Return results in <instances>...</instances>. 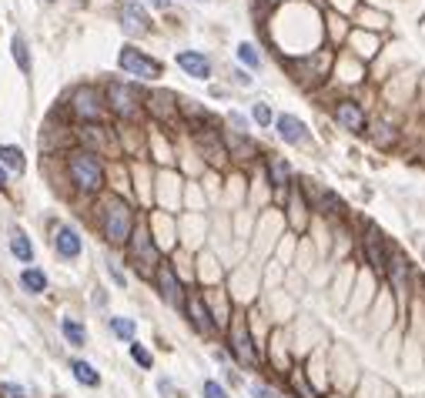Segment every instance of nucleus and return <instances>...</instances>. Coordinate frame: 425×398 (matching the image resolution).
<instances>
[{"instance_id":"58836bf2","label":"nucleus","mask_w":425,"mask_h":398,"mask_svg":"<svg viewBox=\"0 0 425 398\" xmlns=\"http://www.w3.org/2000/svg\"><path fill=\"white\" fill-rule=\"evenodd\" d=\"M221 124H225V128L228 131H241V134H251V121H248V114H241V111H228V114H225V121H221Z\"/></svg>"},{"instance_id":"423d86ee","label":"nucleus","mask_w":425,"mask_h":398,"mask_svg":"<svg viewBox=\"0 0 425 398\" xmlns=\"http://www.w3.org/2000/svg\"><path fill=\"white\" fill-rule=\"evenodd\" d=\"M104 104H107V114L117 117L121 124H138L144 117V90L138 88V80H107Z\"/></svg>"},{"instance_id":"6e6552de","label":"nucleus","mask_w":425,"mask_h":398,"mask_svg":"<svg viewBox=\"0 0 425 398\" xmlns=\"http://www.w3.org/2000/svg\"><path fill=\"white\" fill-rule=\"evenodd\" d=\"M124 255H128V265L138 275H141L144 282H151V275H155V268L164 261V251L157 248V241L151 238V228H148V218L138 221V228H134V234H131V241L124 244Z\"/></svg>"},{"instance_id":"37998d69","label":"nucleus","mask_w":425,"mask_h":398,"mask_svg":"<svg viewBox=\"0 0 425 398\" xmlns=\"http://www.w3.org/2000/svg\"><path fill=\"white\" fill-rule=\"evenodd\" d=\"M107 275H111V278H114V284H117V288H124V284H128V275H124V271L117 268L114 261H111V265H107Z\"/></svg>"},{"instance_id":"20e7f679","label":"nucleus","mask_w":425,"mask_h":398,"mask_svg":"<svg viewBox=\"0 0 425 398\" xmlns=\"http://www.w3.org/2000/svg\"><path fill=\"white\" fill-rule=\"evenodd\" d=\"M285 67V74L292 78V84L301 90H325L332 80V67H335V51L322 44L311 54H298V57H278Z\"/></svg>"},{"instance_id":"bb28decb","label":"nucleus","mask_w":425,"mask_h":398,"mask_svg":"<svg viewBox=\"0 0 425 398\" xmlns=\"http://www.w3.org/2000/svg\"><path fill=\"white\" fill-rule=\"evenodd\" d=\"M234 61L245 71H261L265 67V47L255 44V40H238L234 44Z\"/></svg>"},{"instance_id":"4c0bfd02","label":"nucleus","mask_w":425,"mask_h":398,"mask_svg":"<svg viewBox=\"0 0 425 398\" xmlns=\"http://www.w3.org/2000/svg\"><path fill=\"white\" fill-rule=\"evenodd\" d=\"M131 358H134V365H141L144 372H151V368H155V351H151V348L148 345H141V342H138V338H134V342H131Z\"/></svg>"},{"instance_id":"f3484780","label":"nucleus","mask_w":425,"mask_h":398,"mask_svg":"<svg viewBox=\"0 0 425 398\" xmlns=\"http://www.w3.org/2000/svg\"><path fill=\"white\" fill-rule=\"evenodd\" d=\"M144 114L157 121V128H171L181 121V97L174 90H148L144 94Z\"/></svg>"},{"instance_id":"4be33fe9","label":"nucleus","mask_w":425,"mask_h":398,"mask_svg":"<svg viewBox=\"0 0 425 398\" xmlns=\"http://www.w3.org/2000/svg\"><path fill=\"white\" fill-rule=\"evenodd\" d=\"M51 244H54V255L64 258V261H78L84 255V238L74 224H57L51 234Z\"/></svg>"},{"instance_id":"c756f323","label":"nucleus","mask_w":425,"mask_h":398,"mask_svg":"<svg viewBox=\"0 0 425 398\" xmlns=\"http://www.w3.org/2000/svg\"><path fill=\"white\" fill-rule=\"evenodd\" d=\"M11 255L17 258V261H20V265H34V255H37V251H34V241H30V238H27V231H20V228H13L11 231Z\"/></svg>"},{"instance_id":"5701e85b","label":"nucleus","mask_w":425,"mask_h":398,"mask_svg":"<svg viewBox=\"0 0 425 398\" xmlns=\"http://www.w3.org/2000/svg\"><path fill=\"white\" fill-rule=\"evenodd\" d=\"M322 27H325V44H328L332 51H342L348 34H352V20L342 17V13H335V11H325Z\"/></svg>"},{"instance_id":"79ce46f5","label":"nucleus","mask_w":425,"mask_h":398,"mask_svg":"<svg viewBox=\"0 0 425 398\" xmlns=\"http://www.w3.org/2000/svg\"><path fill=\"white\" fill-rule=\"evenodd\" d=\"M0 398H27V388L17 382H0Z\"/></svg>"},{"instance_id":"ea45409f","label":"nucleus","mask_w":425,"mask_h":398,"mask_svg":"<svg viewBox=\"0 0 425 398\" xmlns=\"http://www.w3.org/2000/svg\"><path fill=\"white\" fill-rule=\"evenodd\" d=\"M201 398H232V392H228V385L218 382V378H205V382H201Z\"/></svg>"},{"instance_id":"2f4dec72","label":"nucleus","mask_w":425,"mask_h":398,"mask_svg":"<svg viewBox=\"0 0 425 398\" xmlns=\"http://www.w3.org/2000/svg\"><path fill=\"white\" fill-rule=\"evenodd\" d=\"M11 57H13V64H17L20 74H30V71H34V57H30V47H27L24 34H13L11 37Z\"/></svg>"},{"instance_id":"dca6fc26","label":"nucleus","mask_w":425,"mask_h":398,"mask_svg":"<svg viewBox=\"0 0 425 398\" xmlns=\"http://www.w3.org/2000/svg\"><path fill=\"white\" fill-rule=\"evenodd\" d=\"M258 171H261V178L268 181L271 191H288L298 178L292 157H285L282 151H265L261 161H258Z\"/></svg>"},{"instance_id":"ddd939ff","label":"nucleus","mask_w":425,"mask_h":398,"mask_svg":"<svg viewBox=\"0 0 425 398\" xmlns=\"http://www.w3.org/2000/svg\"><path fill=\"white\" fill-rule=\"evenodd\" d=\"M178 311L188 318V325H191V328L201 334V338H208V342L221 338V328H218V321H215V315H211V308H208L205 295H201V288H188Z\"/></svg>"},{"instance_id":"aec40b11","label":"nucleus","mask_w":425,"mask_h":398,"mask_svg":"<svg viewBox=\"0 0 425 398\" xmlns=\"http://www.w3.org/2000/svg\"><path fill=\"white\" fill-rule=\"evenodd\" d=\"M117 20H121V30L128 37H148L155 30V20H151V13L141 0H124L121 11H117Z\"/></svg>"},{"instance_id":"4468645a","label":"nucleus","mask_w":425,"mask_h":398,"mask_svg":"<svg viewBox=\"0 0 425 398\" xmlns=\"http://www.w3.org/2000/svg\"><path fill=\"white\" fill-rule=\"evenodd\" d=\"M151 284L157 288V298L168 305V308H181V301H184V291L191 288V284L184 282L178 275V265L171 261V258H164L161 265L155 268V275H151Z\"/></svg>"},{"instance_id":"cd10ccee","label":"nucleus","mask_w":425,"mask_h":398,"mask_svg":"<svg viewBox=\"0 0 425 398\" xmlns=\"http://www.w3.org/2000/svg\"><path fill=\"white\" fill-rule=\"evenodd\" d=\"M361 30H375V34H385L388 27H392V17L385 11H372V7H361L359 4V24Z\"/></svg>"},{"instance_id":"7ed1b4c3","label":"nucleus","mask_w":425,"mask_h":398,"mask_svg":"<svg viewBox=\"0 0 425 398\" xmlns=\"http://www.w3.org/2000/svg\"><path fill=\"white\" fill-rule=\"evenodd\" d=\"M64 174L67 184L80 198H101L107 191V164L101 155H94L88 147H71L64 155Z\"/></svg>"},{"instance_id":"de8ad7c7","label":"nucleus","mask_w":425,"mask_h":398,"mask_svg":"<svg viewBox=\"0 0 425 398\" xmlns=\"http://www.w3.org/2000/svg\"><path fill=\"white\" fill-rule=\"evenodd\" d=\"M47 4H54V0H47Z\"/></svg>"},{"instance_id":"a211bd4d","label":"nucleus","mask_w":425,"mask_h":398,"mask_svg":"<svg viewBox=\"0 0 425 398\" xmlns=\"http://www.w3.org/2000/svg\"><path fill=\"white\" fill-rule=\"evenodd\" d=\"M382 47H385V34L361 30V27L352 24V34H348V40H345V47H342V51H348L352 57H359L361 64H375V61H378V54H382Z\"/></svg>"},{"instance_id":"1a4fd4ad","label":"nucleus","mask_w":425,"mask_h":398,"mask_svg":"<svg viewBox=\"0 0 425 398\" xmlns=\"http://www.w3.org/2000/svg\"><path fill=\"white\" fill-rule=\"evenodd\" d=\"M298 184H301V191L309 194L311 215L318 221H325V224H345L348 221V205L335 188L318 184V181H311V178H298Z\"/></svg>"},{"instance_id":"a878e982","label":"nucleus","mask_w":425,"mask_h":398,"mask_svg":"<svg viewBox=\"0 0 425 398\" xmlns=\"http://www.w3.org/2000/svg\"><path fill=\"white\" fill-rule=\"evenodd\" d=\"M80 147H88L94 155H111V131L104 124H80Z\"/></svg>"},{"instance_id":"f8f14e48","label":"nucleus","mask_w":425,"mask_h":398,"mask_svg":"<svg viewBox=\"0 0 425 398\" xmlns=\"http://www.w3.org/2000/svg\"><path fill=\"white\" fill-rule=\"evenodd\" d=\"M67 111L78 124H104L107 121V104H104V88L97 84H78L71 90V101H67Z\"/></svg>"},{"instance_id":"393cba45","label":"nucleus","mask_w":425,"mask_h":398,"mask_svg":"<svg viewBox=\"0 0 425 398\" xmlns=\"http://www.w3.org/2000/svg\"><path fill=\"white\" fill-rule=\"evenodd\" d=\"M285 395H288V398H322V392H318L315 382L305 375V368L295 365L292 372L285 375Z\"/></svg>"},{"instance_id":"b1692460","label":"nucleus","mask_w":425,"mask_h":398,"mask_svg":"<svg viewBox=\"0 0 425 398\" xmlns=\"http://www.w3.org/2000/svg\"><path fill=\"white\" fill-rule=\"evenodd\" d=\"M365 138H369L378 151H392V147L399 144V124H392L388 117H375V121H369Z\"/></svg>"},{"instance_id":"72a5a7b5","label":"nucleus","mask_w":425,"mask_h":398,"mask_svg":"<svg viewBox=\"0 0 425 398\" xmlns=\"http://www.w3.org/2000/svg\"><path fill=\"white\" fill-rule=\"evenodd\" d=\"M107 328H111V334H114V338L128 342V345L138 338V321L124 318V315H111V318H107Z\"/></svg>"},{"instance_id":"7c9ffc66","label":"nucleus","mask_w":425,"mask_h":398,"mask_svg":"<svg viewBox=\"0 0 425 398\" xmlns=\"http://www.w3.org/2000/svg\"><path fill=\"white\" fill-rule=\"evenodd\" d=\"M0 167L7 174H24L27 171V157L17 144H0Z\"/></svg>"},{"instance_id":"c03bdc74","label":"nucleus","mask_w":425,"mask_h":398,"mask_svg":"<svg viewBox=\"0 0 425 398\" xmlns=\"http://www.w3.org/2000/svg\"><path fill=\"white\" fill-rule=\"evenodd\" d=\"M144 7H151V11H171V4L174 0H141Z\"/></svg>"},{"instance_id":"f704fd0d","label":"nucleus","mask_w":425,"mask_h":398,"mask_svg":"<svg viewBox=\"0 0 425 398\" xmlns=\"http://www.w3.org/2000/svg\"><path fill=\"white\" fill-rule=\"evenodd\" d=\"M61 334L67 338L71 348L88 345V328H84V321H78V318H61Z\"/></svg>"},{"instance_id":"f257e3e1","label":"nucleus","mask_w":425,"mask_h":398,"mask_svg":"<svg viewBox=\"0 0 425 398\" xmlns=\"http://www.w3.org/2000/svg\"><path fill=\"white\" fill-rule=\"evenodd\" d=\"M382 278L388 284V295L395 301V311L399 318L409 315V305H412L415 291H419V265H412V258L405 255V248L399 241H388V258H385V271Z\"/></svg>"},{"instance_id":"49530a36","label":"nucleus","mask_w":425,"mask_h":398,"mask_svg":"<svg viewBox=\"0 0 425 398\" xmlns=\"http://www.w3.org/2000/svg\"><path fill=\"white\" fill-rule=\"evenodd\" d=\"M422 265H425V241H422Z\"/></svg>"},{"instance_id":"a18cd8bd","label":"nucleus","mask_w":425,"mask_h":398,"mask_svg":"<svg viewBox=\"0 0 425 398\" xmlns=\"http://www.w3.org/2000/svg\"><path fill=\"white\" fill-rule=\"evenodd\" d=\"M7 181H11V174H7V171L0 167V188H7Z\"/></svg>"},{"instance_id":"9b49d317","label":"nucleus","mask_w":425,"mask_h":398,"mask_svg":"<svg viewBox=\"0 0 425 398\" xmlns=\"http://www.w3.org/2000/svg\"><path fill=\"white\" fill-rule=\"evenodd\" d=\"M117 67H121V74H128L138 84H157V80L164 78V64L157 61L155 54L141 51L138 44H124L117 51Z\"/></svg>"},{"instance_id":"c85d7f7f","label":"nucleus","mask_w":425,"mask_h":398,"mask_svg":"<svg viewBox=\"0 0 425 398\" xmlns=\"http://www.w3.org/2000/svg\"><path fill=\"white\" fill-rule=\"evenodd\" d=\"M47 271L37 268V265H27L24 271H20V288H24L27 295H44L47 291Z\"/></svg>"},{"instance_id":"473e14b6","label":"nucleus","mask_w":425,"mask_h":398,"mask_svg":"<svg viewBox=\"0 0 425 398\" xmlns=\"http://www.w3.org/2000/svg\"><path fill=\"white\" fill-rule=\"evenodd\" d=\"M71 375L78 378V385H84V388H97L101 385V372L90 365V361H84V358H71Z\"/></svg>"},{"instance_id":"c9c22d12","label":"nucleus","mask_w":425,"mask_h":398,"mask_svg":"<svg viewBox=\"0 0 425 398\" xmlns=\"http://www.w3.org/2000/svg\"><path fill=\"white\" fill-rule=\"evenodd\" d=\"M248 121H251V128H258V131H271V124H275L271 104L268 101H255L251 107H248Z\"/></svg>"},{"instance_id":"a19ab883","label":"nucleus","mask_w":425,"mask_h":398,"mask_svg":"<svg viewBox=\"0 0 425 398\" xmlns=\"http://www.w3.org/2000/svg\"><path fill=\"white\" fill-rule=\"evenodd\" d=\"M228 80H232L234 88H241V90H251V88H255V80H251V71H245V67H232Z\"/></svg>"},{"instance_id":"6ab92c4d","label":"nucleus","mask_w":425,"mask_h":398,"mask_svg":"<svg viewBox=\"0 0 425 398\" xmlns=\"http://www.w3.org/2000/svg\"><path fill=\"white\" fill-rule=\"evenodd\" d=\"M275 138L285 144V147H309L311 141V128L305 124V117L292 114V111H282V114H275Z\"/></svg>"},{"instance_id":"2eb2a0df","label":"nucleus","mask_w":425,"mask_h":398,"mask_svg":"<svg viewBox=\"0 0 425 398\" xmlns=\"http://www.w3.org/2000/svg\"><path fill=\"white\" fill-rule=\"evenodd\" d=\"M365 80H369V64H361L359 57H352L348 51H335V67H332L328 88H342V94H352Z\"/></svg>"},{"instance_id":"e433bc0d","label":"nucleus","mask_w":425,"mask_h":398,"mask_svg":"<svg viewBox=\"0 0 425 398\" xmlns=\"http://www.w3.org/2000/svg\"><path fill=\"white\" fill-rule=\"evenodd\" d=\"M248 395L251 398H288L285 388H278L275 382H265V378H251V382H248Z\"/></svg>"},{"instance_id":"f03ea898","label":"nucleus","mask_w":425,"mask_h":398,"mask_svg":"<svg viewBox=\"0 0 425 398\" xmlns=\"http://www.w3.org/2000/svg\"><path fill=\"white\" fill-rule=\"evenodd\" d=\"M138 221H141V215H138V207L131 205L124 194H104L101 207H97V231H101L107 248H121L124 251V244L131 241Z\"/></svg>"},{"instance_id":"0eeeda50","label":"nucleus","mask_w":425,"mask_h":398,"mask_svg":"<svg viewBox=\"0 0 425 398\" xmlns=\"http://www.w3.org/2000/svg\"><path fill=\"white\" fill-rule=\"evenodd\" d=\"M355 255H359L361 268H369L372 275L382 278V271H385V258H388V241L385 231L375 224V221H359L355 224Z\"/></svg>"},{"instance_id":"39448f33","label":"nucleus","mask_w":425,"mask_h":398,"mask_svg":"<svg viewBox=\"0 0 425 398\" xmlns=\"http://www.w3.org/2000/svg\"><path fill=\"white\" fill-rule=\"evenodd\" d=\"M221 338H225L221 348L228 351V358H232L238 368H245V372H258V368H261V348H258L255 334H251V325H248V311L245 308L234 305L232 321L225 325Z\"/></svg>"},{"instance_id":"9d476101","label":"nucleus","mask_w":425,"mask_h":398,"mask_svg":"<svg viewBox=\"0 0 425 398\" xmlns=\"http://www.w3.org/2000/svg\"><path fill=\"white\" fill-rule=\"evenodd\" d=\"M328 117H332V124L338 131H345L352 138H365V131H369V107L365 101H359L355 94H335L332 101H328Z\"/></svg>"},{"instance_id":"412c9836","label":"nucleus","mask_w":425,"mask_h":398,"mask_svg":"<svg viewBox=\"0 0 425 398\" xmlns=\"http://www.w3.org/2000/svg\"><path fill=\"white\" fill-rule=\"evenodd\" d=\"M174 64H178V71L184 74V78L201 80V84H208V80L215 78V61H211L205 51H198V47L174 51Z\"/></svg>"}]
</instances>
